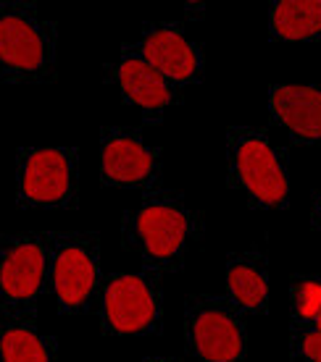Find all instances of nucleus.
<instances>
[{"label":"nucleus","mask_w":321,"mask_h":362,"mask_svg":"<svg viewBox=\"0 0 321 362\" xmlns=\"http://www.w3.org/2000/svg\"><path fill=\"white\" fill-rule=\"evenodd\" d=\"M119 79L124 92L142 108H161L171 100L164 84V76L142 61H127L121 66Z\"/></svg>","instance_id":"9b49d317"},{"label":"nucleus","mask_w":321,"mask_h":362,"mask_svg":"<svg viewBox=\"0 0 321 362\" xmlns=\"http://www.w3.org/2000/svg\"><path fill=\"white\" fill-rule=\"evenodd\" d=\"M195 344L198 352L211 362H232L242 349L240 331L221 313H203L195 323Z\"/></svg>","instance_id":"423d86ee"},{"label":"nucleus","mask_w":321,"mask_h":362,"mask_svg":"<svg viewBox=\"0 0 321 362\" xmlns=\"http://www.w3.org/2000/svg\"><path fill=\"white\" fill-rule=\"evenodd\" d=\"M43 250L35 245H21L9 255V260L3 263L0 271V284L6 294L13 299H27L32 297L43 281Z\"/></svg>","instance_id":"0eeeda50"},{"label":"nucleus","mask_w":321,"mask_h":362,"mask_svg":"<svg viewBox=\"0 0 321 362\" xmlns=\"http://www.w3.org/2000/svg\"><path fill=\"white\" fill-rule=\"evenodd\" d=\"M3 360L6 362H47L45 346L40 344V339L29 331H9L0 341Z\"/></svg>","instance_id":"4468645a"},{"label":"nucleus","mask_w":321,"mask_h":362,"mask_svg":"<svg viewBox=\"0 0 321 362\" xmlns=\"http://www.w3.org/2000/svg\"><path fill=\"white\" fill-rule=\"evenodd\" d=\"M150 155L132 139H116L103 153V168L116 181H140L150 173Z\"/></svg>","instance_id":"f8f14e48"},{"label":"nucleus","mask_w":321,"mask_h":362,"mask_svg":"<svg viewBox=\"0 0 321 362\" xmlns=\"http://www.w3.org/2000/svg\"><path fill=\"white\" fill-rule=\"evenodd\" d=\"M237 168L242 181H245V187L261 202H269V205L282 202V197L287 194V179L282 176V168L276 163L274 153L264 142L250 139V142L240 147Z\"/></svg>","instance_id":"f257e3e1"},{"label":"nucleus","mask_w":321,"mask_h":362,"mask_svg":"<svg viewBox=\"0 0 321 362\" xmlns=\"http://www.w3.org/2000/svg\"><path fill=\"white\" fill-rule=\"evenodd\" d=\"M106 310L113 328L124 334H135L153 320L156 305L150 299V291L137 276H121L106 291Z\"/></svg>","instance_id":"f03ea898"},{"label":"nucleus","mask_w":321,"mask_h":362,"mask_svg":"<svg viewBox=\"0 0 321 362\" xmlns=\"http://www.w3.org/2000/svg\"><path fill=\"white\" fill-rule=\"evenodd\" d=\"M279 118L295 134L319 139L321 136V92L313 87H282L274 95Z\"/></svg>","instance_id":"7ed1b4c3"},{"label":"nucleus","mask_w":321,"mask_h":362,"mask_svg":"<svg viewBox=\"0 0 321 362\" xmlns=\"http://www.w3.org/2000/svg\"><path fill=\"white\" fill-rule=\"evenodd\" d=\"M69 189V165L58 150H40L29 158L24 192L37 202H55Z\"/></svg>","instance_id":"20e7f679"},{"label":"nucleus","mask_w":321,"mask_h":362,"mask_svg":"<svg viewBox=\"0 0 321 362\" xmlns=\"http://www.w3.org/2000/svg\"><path fill=\"white\" fill-rule=\"evenodd\" d=\"M303 352L308 354V360L311 362H321V334H308L303 341Z\"/></svg>","instance_id":"dca6fc26"},{"label":"nucleus","mask_w":321,"mask_h":362,"mask_svg":"<svg viewBox=\"0 0 321 362\" xmlns=\"http://www.w3.org/2000/svg\"><path fill=\"white\" fill-rule=\"evenodd\" d=\"M316 326H319V334H321V310L316 313Z\"/></svg>","instance_id":"f3484780"},{"label":"nucleus","mask_w":321,"mask_h":362,"mask_svg":"<svg viewBox=\"0 0 321 362\" xmlns=\"http://www.w3.org/2000/svg\"><path fill=\"white\" fill-rule=\"evenodd\" d=\"M53 281L58 297L64 299L66 305H79V302H84V297L90 294L92 284H95L92 260L82 250H66L55 263Z\"/></svg>","instance_id":"9d476101"},{"label":"nucleus","mask_w":321,"mask_h":362,"mask_svg":"<svg viewBox=\"0 0 321 362\" xmlns=\"http://www.w3.org/2000/svg\"><path fill=\"white\" fill-rule=\"evenodd\" d=\"M147 66H153L161 76L187 79L195 71V55L190 45L176 32H156L145 42Z\"/></svg>","instance_id":"1a4fd4ad"},{"label":"nucleus","mask_w":321,"mask_h":362,"mask_svg":"<svg viewBox=\"0 0 321 362\" xmlns=\"http://www.w3.org/2000/svg\"><path fill=\"white\" fill-rule=\"evenodd\" d=\"M230 289L232 294L245 305V308H258L264 297H266V281L261 279L253 268H245V265H237L232 268L230 273Z\"/></svg>","instance_id":"2eb2a0df"},{"label":"nucleus","mask_w":321,"mask_h":362,"mask_svg":"<svg viewBox=\"0 0 321 362\" xmlns=\"http://www.w3.org/2000/svg\"><path fill=\"white\" fill-rule=\"evenodd\" d=\"M140 236L145 239V247L156 257L174 255L187 234V221L182 213L171 208H147L137 218Z\"/></svg>","instance_id":"39448f33"},{"label":"nucleus","mask_w":321,"mask_h":362,"mask_svg":"<svg viewBox=\"0 0 321 362\" xmlns=\"http://www.w3.org/2000/svg\"><path fill=\"white\" fill-rule=\"evenodd\" d=\"M276 32L287 40H305L321 32V0H282L274 13Z\"/></svg>","instance_id":"ddd939ff"},{"label":"nucleus","mask_w":321,"mask_h":362,"mask_svg":"<svg viewBox=\"0 0 321 362\" xmlns=\"http://www.w3.org/2000/svg\"><path fill=\"white\" fill-rule=\"evenodd\" d=\"M0 61L27 71L43 64V42L27 21L16 16L0 18Z\"/></svg>","instance_id":"6e6552de"}]
</instances>
